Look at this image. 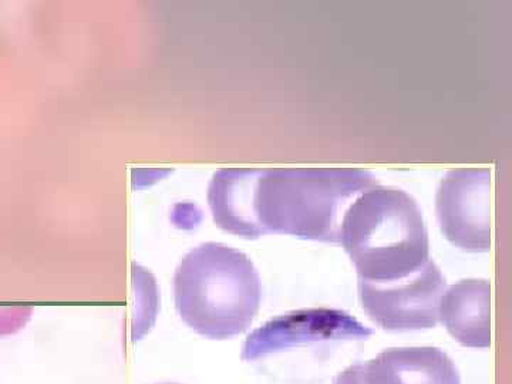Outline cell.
<instances>
[{
	"instance_id": "cell-1",
	"label": "cell",
	"mask_w": 512,
	"mask_h": 384,
	"mask_svg": "<svg viewBox=\"0 0 512 384\" xmlns=\"http://www.w3.org/2000/svg\"><path fill=\"white\" fill-rule=\"evenodd\" d=\"M379 185L357 168H224L208 187L215 224L247 239L281 234L339 242L350 201Z\"/></svg>"
},
{
	"instance_id": "cell-2",
	"label": "cell",
	"mask_w": 512,
	"mask_h": 384,
	"mask_svg": "<svg viewBox=\"0 0 512 384\" xmlns=\"http://www.w3.org/2000/svg\"><path fill=\"white\" fill-rule=\"evenodd\" d=\"M339 242L360 281L389 284L430 261L429 232L419 204L400 188L375 185L349 205Z\"/></svg>"
},
{
	"instance_id": "cell-3",
	"label": "cell",
	"mask_w": 512,
	"mask_h": 384,
	"mask_svg": "<svg viewBox=\"0 0 512 384\" xmlns=\"http://www.w3.org/2000/svg\"><path fill=\"white\" fill-rule=\"evenodd\" d=\"M261 298L254 262L220 242L192 248L175 269V309L185 325L204 338L227 340L247 332Z\"/></svg>"
},
{
	"instance_id": "cell-4",
	"label": "cell",
	"mask_w": 512,
	"mask_h": 384,
	"mask_svg": "<svg viewBox=\"0 0 512 384\" xmlns=\"http://www.w3.org/2000/svg\"><path fill=\"white\" fill-rule=\"evenodd\" d=\"M446 278L436 262H427L416 274L389 282L360 281L359 299L367 316L389 332H410L436 328Z\"/></svg>"
},
{
	"instance_id": "cell-5",
	"label": "cell",
	"mask_w": 512,
	"mask_h": 384,
	"mask_svg": "<svg viewBox=\"0 0 512 384\" xmlns=\"http://www.w3.org/2000/svg\"><path fill=\"white\" fill-rule=\"evenodd\" d=\"M372 335V329L340 309H301L255 329L245 340L241 357L244 362H256L303 346L366 340Z\"/></svg>"
},
{
	"instance_id": "cell-6",
	"label": "cell",
	"mask_w": 512,
	"mask_h": 384,
	"mask_svg": "<svg viewBox=\"0 0 512 384\" xmlns=\"http://www.w3.org/2000/svg\"><path fill=\"white\" fill-rule=\"evenodd\" d=\"M491 173L487 168H461L441 180L436 211L444 237L463 251L488 252Z\"/></svg>"
},
{
	"instance_id": "cell-7",
	"label": "cell",
	"mask_w": 512,
	"mask_h": 384,
	"mask_svg": "<svg viewBox=\"0 0 512 384\" xmlns=\"http://www.w3.org/2000/svg\"><path fill=\"white\" fill-rule=\"evenodd\" d=\"M359 384H461L453 360L439 348H392L355 363Z\"/></svg>"
},
{
	"instance_id": "cell-8",
	"label": "cell",
	"mask_w": 512,
	"mask_h": 384,
	"mask_svg": "<svg viewBox=\"0 0 512 384\" xmlns=\"http://www.w3.org/2000/svg\"><path fill=\"white\" fill-rule=\"evenodd\" d=\"M491 286L485 279H463L441 296L439 320L460 345H491Z\"/></svg>"
},
{
	"instance_id": "cell-9",
	"label": "cell",
	"mask_w": 512,
	"mask_h": 384,
	"mask_svg": "<svg viewBox=\"0 0 512 384\" xmlns=\"http://www.w3.org/2000/svg\"><path fill=\"white\" fill-rule=\"evenodd\" d=\"M160 384H178V383H160Z\"/></svg>"
}]
</instances>
